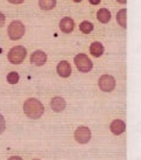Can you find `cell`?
Segmentation results:
<instances>
[{"label": "cell", "instance_id": "ba28073f", "mask_svg": "<svg viewBox=\"0 0 141 160\" xmlns=\"http://www.w3.org/2000/svg\"><path fill=\"white\" fill-rule=\"evenodd\" d=\"M110 130L111 132L115 136H120V134H123L125 132V130H126V124H125V122L121 119H114L110 125Z\"/></svg>", "mask_w": 141, "mask_h": 160}, {"label": "cell", "instance_id": "277c9868", "mask_svg": "<svg viewBox=\"0 0 141 160\" xmlns=\"http://www.w3.org/2000/svg\"><path fill=\"white\" fill-rule=\"evenodd\" d=\"M75 64L77 69L82 72H89V71L92 69L93 63L90 58L85 55V54H77L75 56Z\"/></svg>", "mask_w": 141, "mask_h": 160}, {"label": "cell", "instance_id": "d6986e66", "mask_svg": "<svg viewBox=\"0 0 141 160\" xmlns=\"http://www.w3.org/2000/svg\"><path fill=\"white\" fill-rule=\"evenodd\" d=\"M5 20H6V18H5V15L1 12H0V27H2L5 25Z\"/></svg>", "mask_w": 141, "mask_h": 160}, {"label": "cell", "instance_id": "52a82bcc", "mask_svg": "<svg viewBox=\"0 0 141 160\" xmlns=\"http://www.w3.org/2000/svg\"><path fill=\"white\" fill-rule=\"evenodd\" d=\"M31 62L32 64H35L37 67L43 66L44 63L47 62V54L42 52V50H36L32 54L31 56Z\"/></svg>", "mask_w": 141, "mask_h": 160}, {"label": "cell", "instance_id": "ffe728a7", "mask_svg": "<svg viewBox=\"0 0 141 160\" xmlns=\"http://www.w3.org/2000/svg\"><path fill=\"white\" fill-rule=\"evenodd\" d=\"M8 2H11V4H22L25 0H7Z\"/></svg>", "mask_w": 141, "mask_h": 160}, {"label": "cell", "instance_id": "3957f363", "mask_svg": "<svg viewBox=\"0 0 141 160\" xmlns=\"http://www.w3.org/2000/svg\"><path fill=\"white\" fill-rule=\"evenodd\" d=\"M27 55V50L25 47L22 46H15L8 52V61L13 64H20V63L23 62V60Z\"/></svg>", "mask_w": 141, "mask_h": 160}, {"label": "cell", "instance_id": "5bb4252c", "mask_svg": "<svg viewBox=\"0 0 141 160\" xmlns=\"http://www.w3.org/2000/svg\"><path fill=\"white\" fill-rule=\"evenodd\" d=\"M97 19L101 23H107L111 20V12L107 8H100L97 12Z\"/></svg>", "mask_w": 141, "mask_h": 160}, {"label": "cell", "instance_id": "9a60e30c", "mask_svg": "<svg viewBox=\"0 0 141 160\" xmlns=\"http://www.w3.org/2000/svg\"><path fill=\"white\" fill-rule=\"evenodd\" d=\"M39 6L42 11H50L56 6V0H39Z\"/></svg>", "mask_w": 141, "mask_h": 160}, {"label": "cell", "instance_id": "603a6c76", "mask_svg": "<svg viewBox=\"0 0 141 160\" xmlns=\"http://www.w3.org/2000/svg\"><path fill=\"white\" fill-rule=\"evenodd\" d=\"M117 1H118V2H119V4H126V2H127V0H117Z\"/></svg>", "mask_w": 141, "mask_h": 160}, {"label": "cell", "instance_id": "9c48e42d", "mask_svg": "<svg viewBox=\"0 0 141 160\" xmlns=\"http://www.w3.org/2000/svg\"><path fill=\"white\" fill-rule=\"evenodd\" d=\"M75 28V21L70 18V17H64L61 19L60 21V29L63 33H71Z\"/></svg>", "mask_w": 141, "mask_h": 160}, {"label": "cell", "instance_id": "4fadbf2b", "mask_svg": "<svg viewBox=\"0 0 141 160\" xmlns=\"http://www.w3.org/2000/svg\"><path fill=\"white\" fill-rule=\"evenodd\" d=\"M117 22L119 23L120 27L126 29V27H127V9L126 8L120 9L117 13Z\"/></svg>", "mask_w": 141, "mask_h": 160}, {"label": "cell", "instance_id": "7c38bea8", "mask_svg": "<svg viewBox=\"0 0 141 160\" xmlns=\"http://www.w3.org/2000/svg\"><path fill=\"white\" fill-rule=\"evenodd\" d=\"M90 53L95 58H99L104 53V46L101 45L100 42H98V41L92 42L91 46H90Z\"/></svg>", "mask_w": 141, "mask_h": 160}, {"label": "cell", "instance_id": "8992f818", "mask_svg": "<svg viewBox=\"0 0 141 160\" xmlns=\"http://www.w3.org/2000/svg\"><path fill=\"white\" fill-rule=\"evenodd\" d=\"M75 139L80 144H86L91 139V131L86 126H80L75 131Z\"/></svg>", "mask_w": 141, "mask_h": 160}, {"label": "cell", "instance_id": "30bf717a", "mask_svg": "<svg viewBox=\"0 0 141 160\" xmlns=\"http://www.w3.org/2000/svg\"><path fill=\"white\" fill-rule=\"evenodd\" d=\"M57 74L61 77H69L71 75V66L68 61H61L57 64Z\"/></svg>", "mask_w": 141, "mask_h": 160}, {"label": "cell", "instance_id": "7a4b0ae2", "mask_svg": "<svg viewBox=\"0 0 141 160\" xmlns=\"http://www.w3.org/2000/svg\"><path fill=\"white\" fill-rule=\"evenodd\" d=\"M25 32H26V27L25 25L20 21V20H14L9 23L7 33L11 40H20L22 36L25 35Z\"/></svg>", "mask_w": 141, "mask_h": 160}, {"label": "cell", "instance_id": "2e32d148", "mask_svg": "<svg viewBox=\"0 0 141 160\" xmlns=\"http://www.w3.org/2000/svg\"><path fill=\"white\" fill-rule=\"evenodd\" d=\"M80 29L84 34H89V33H91L93 31V25L90 21H83L80 25Z\"/></svg>", "mask_w": 141, "mask_h": 160}, {"label": "cell", "instance_id": "7402d4cb", "mask_svg": "<svg viewBox=\"0 0 141 160\" xmlns=\"http://www.w3.org/2000/svg\"><path fill=\"white\" fill-rule=\"evenodd\" d=\"M8 160H22V159L20 158V157H11Z\"/></svg>", "mask_w": 141, "mask_h": 160}, {"label": "cell", "instance_id": "8fae6325", "mask_svg": "<svg viewBox=\"0 0 141 160\" xmlns=\"http://www.w3.org/2000/svg\"><path fill=\"white\" fill-rule=\"evenodd\" d=\"M66 101L62 97H54L50 102V107L55 112H61L66 109Z\"/></svg>", "mask_w": 141, "mask_h": 160}, {"label": "cell", "instance_id": "44dd1931", "mask_svg": "<svg viewBox=\"0 0 141 160\" xmlns=\"http://www.w3.org/2000/svg\"><path fill=\"white\" fill-rule=\"evenodd\" d=\"M89 1H90V4L91 5H98L101 0H89Z\"/></svg>", "mask_w": 141, "mask_h": 160}, {"label": "cell", "instance_id": "6da1fadb", "mask_svg": "<svg viewBox=\"0 0 141 160\" xmlns=\"http://www.w3.org/2000/svg\"><path fill=\"white\" fill-rule=\"evenodd\" d=\"M23 112L26 113L27 117H29L32 119H37L43 115L44 107L39 99L28 98L23 104Z\"/></svg>", "mask_w": 141, "mask_h": 160}, {"label": "cell", "instance_id": "e0dca14e", "mask_svg": "<svg viewBox=\"0 0 141 160\" xmlns=\"http://www.w3.org/2000/svg\"><path fill=\"white\" fill-rule=\"evenodd\" d=\"M20 80V76L17 71H11L8 75H7V82L9 84H17Z\"/></svg>", "mask_w": 141, "mask_h": 160}, {"label": "cell", "instance_id": "ac0fdd59", "mask_svg": "<svg viewBox=\"0 0 141 160\" xmlns=\"http://www.w3.org/2000/svg\"><path fill=\"white\" fill-rule=\"evenodd\" d=\"M6 129V122H5V118L2 117V115H0V134L2 133Z\"/></svg>", "mask_w": 141, "mask_h": 160}, {"label": "cell", "instance_id": "d4e9b609", "mask_svg": "<svg viewBox=\"0 0 141 160\" xmlns=\"http://www.w3.org/2000/svg\"><path fill=\"white\" fill-rule=\"evenodd\" d=\"M34 160H39V159H34Z\"/></svg>", "mask_w": 141, "mask_h": 160}, {"label": "cell", "instance_id": "5b68a950", "mask_svg": "<svg viewBox=\"0 0 141 160\" xmlns=\"http://www.w3.org/2000/svg\"><path fill=\"white\" fill-rule=\"evenodd\" d=\"M98 87L104 92H111L115 88V78L111 75H103L98 80Z\"/></svg>", "mask_w": 141, "mask_h": 160}, {"label": "cell", "instance_id": "cb8c5ba5", "mask_svg": "<svg viewBox=\"0 0 141 160\" xmlns=\"http://www.w3.org/2000/svg\"><path fill=\"white\" fill-rule=\"evenodd\" d=\"M72 1H75V2H80L82 0H72Z\"/></svg>", "mask_w": 141, "mask_h": 160}]
</instances>
